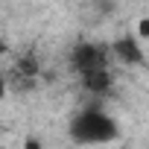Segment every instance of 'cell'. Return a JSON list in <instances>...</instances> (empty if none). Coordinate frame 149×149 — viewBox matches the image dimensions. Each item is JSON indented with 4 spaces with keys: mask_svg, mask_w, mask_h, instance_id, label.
Returning <instances> with one entry per match:
<instances>
[{
    "mask_svg": "<svg viewBox=\"0 0 149 149\" xmlns=\"http://www.w3.org/2000/svg\"><path fill=\"white\" fill-rule=\"evenodd\" d=\"M70 137L76 143H108L117 137V123L100 108H85L73 117Z\"/></svg>",
    "mask_w": 149,
    "mask_h": 149,
    "instance_id": "cell-1",
    "label": "cell"
},
{
    "mask_svg": "<svg viewBox=\"0 0 149 149\" xmlns=\"http://www.w3.org/2000/svg\"><path fill=\"white\" fill-rule=\"evenodd\" d=\"M108 50L100 47V44H79L70 56V64L79 76H88V73H97V70H108Z\"/></svg>",
    "mask_w": 149,
    "mask_h": 149,
    "instance_id": "cell-2",
    "label": "cell"
},
{
    "mask_svg": "<svg viewBox=\"0 0 149 149\" xmlns=\"http://www.w3.org/2000/svg\"><path fill=\"white\" fill-rule=\"evenodd\" d=\"M108 53L126 67H146V53H143V47L134 35H120L117 41H111Z\"/></svg>",
    "mask_w": 149,
    "mask_h": 149,
    "instance_id": "cell-3",
    "label": "cell"
},
{
    "mask_svg": "<svg viewBox=\"0 0 149 149\" xmlns=\"http://www.w3.org/2000/svg\"><path fill=\"white\" fill-rule=\"evenodd\" d=\"M82 85H85L91 94H108L111 85H114V76H111V70H97V73L82 76Z\"/></svg>",
    "mask_w": 149,
    "mask_h": 149,
    "instance_id": "cell-4",
    "label": "cell"
},
{
    "mask_svg": "<svg viewBox=\"0 0 149 149\" xmlns=\"http://www.w3.org/2000/svg\"><path fill=\"white\" fill-rule=\"evenodd\" d=\"M35 73H38V61H35L32 56L18 58V64H15V76H35Z\"/></svg>",
    "mask_w": 149,
    "mask_h": 149,
    "instance_id": "cell-5",
    "label": "cell"
},
{
    "mask_svg": "<svg viewBox=\"0 0 149 149\" xmlns=\"http://www.w3.org/2000/svg\"><path fill=\"white\" fill-rule=\"evenodd\" d=\"M134 32H137V41H149V15L137 21V26H134Z\"/></svg>",
    "mask_w": 149,
    "mask_h": 149,
    "instance_id": "cell-6",
    "label": "cell"
},
{
    "mask_svg": "<svg viewBox=\"0 0 149 149\" xmlns=\"http://www.w3.org/2000/svg\"><path fill=\"white\" fill-rule=\"evenodd\" d=\"M24 149H44V143H41V137L26 134V137H24Z\"/></svg>",
    "mask_w": 149,
    "mask_h": 149,
    "instance_id": "cell-7",
    "label": "cell"
},
{
    "mask_svg": "<svg viewBox=\"0 0 149 149\" xmlns=\"http://www.w3.org/2000/svg\"><path fill=\"white\" fill-rule=\"evenodd\" d=\"M6 94H9V79H6V73L0 70V102L6 100Z\"/></svg>",
    "mask_w": 149,
    "mask_h": 149,
    "instance_id": "cell-8",
    "label": "cell"
}]
</instances>
